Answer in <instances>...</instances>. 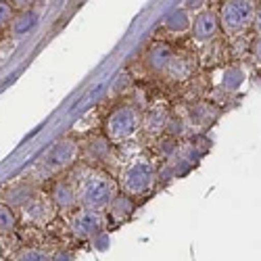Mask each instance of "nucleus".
<instances>
[{
    "mask_svg": "<svg viewBox=\"0 0 261 261\" xmlns=\"http://www.w3.org/2000/svg\"><path fill=\"white\" fill-rule=\"evenodd\" d=\"M102 226H105L102 215L100 211H94V209H84L71 220V232L80 241L94 238L98 232H102Z\"/></svg>",
    "mask_w": 261,
    "mask_h": 261,
    "instance_id": "39448f33",
    "label": "nucleus"
},
{
    "mask_svg": "<svg viewBox=\"0 0 261 261\" xmlns=\"http://www.w3.org/2000/svg\"><path fill=\"white\" fill-rule=\"evenodd\" d=\"M255 19V5L253 0H228L222 7V28L228 34L243 32Z\"/></svg>",
    "mask_w": 261,
    "mask_h": 261,
    "instance_id": "7ed1b4c3",
    "label": "nucleus"
},
{
    "mask_svg": "<svg viewBox=\"0 0 261 261\" xmlns=\"http://www.w3.org/2000/svg\"><path fill=\"white\" fill-rule=\"evenodd\" d=\"M132 211H134V201L129 194H117L111 201V205H109V213H111V217L117 222L127 220V217L132 215Z\"/></svg>",
    "mask_w": 261,
    "mask_h": 261,
    "instance_id": "ddd939ff",
    "label": "nucleus"
},
{
    "mask_svg": "<svg viewBox=\"0 0 261 261\" xmlns=\"http://www.w3.org/2000/svg\"><path fill=\"white\" fill-rule=\"evenodd\" d=\"M165 129H167V132H169L171 136H176V134H182V132H184V125H182V121H180V119H178V121H176V119H169Z\"/></svg>",
    "mask_w": 261,
    "mask_h": 261,
    "instance_id": "5701e85b",
    "label": "nucleus"
},
{
    "mask_svg": "<svg viewBox=\"0 0 261 261\" xmlns=\"http://www.w3.org/2000/svg\"><path fill=\"white\" fill-rule=\"evenodd\" d=\"M217 28H220L217 25V17L211 11H201L197 15V19H194L192 32H194V38L197 40H211V38H215Z\"/></svg>",
    "mask_w": 261,
    "mask_h": 261,
    "instance_id": "6e6552de",
    "label": "nucleus"
},
{
    "mask_svg": "<svg viewBox=\"0 0 261 261\" xmlns=\"http://www.w3.org/2000/svg\"><path fill=\"white\" fill-rule=\"evenodd\" d=\"M17 226V215L13 207L9 205H0V234H11Z\"/></svg>",
    "mask_w": 261,
    "mask_h": 261,
    "instance_id": "a211bd4d",
    "label": "nucleus"
},
{
    "mask_svg": "<svg viewBox=\"0 0 261 261\" xmlns=\"http://www.w3.org/2000/svg\"><path fill=\"white\" fill-rule=\"evenodd\" d=\"M107 153H109V142H107V140L96 138V140L88 142V157H92V159H102V157H107Z\"/></svg>",
    "mask_w": 261,
    "mask_h": 261,
    "instance_id": "aec40b11",
    "label": "nucleus"
},
{
    "mask_svg": "<svg viewBox=\"0 0 261 261\" xmlns=\"http://www.w3.org/2000/svg\"><path fill=\"white\" fill-rule=\"evenodd\" d=\"M161 150H163V155H171L173 150L178 148V144H173V140H167V142H163V146H159Z\"/></svg>",
    "mask_w": 261,
    "mask_h": 261,
    "instance_id": "393cba45",
    "label": "nucleus"
},
{
    "mask_svg": "<svg viewBox=\"0 0 261 261\" xmlns=\"http://www.w3.org/2000/svg\"><path fill=\"white\" fill-rule=\"evenodd\" d=\"M15 261H53V257L40 249H23L15 257Z\"/></svg>",
    "mask_w": 261,
    "mask_h": 261,
    "instance_id": "6ab92c4d",
    "label": "nucleus"
},
{
    "mask_svg": "<svg viewBox=\"0 0 261 261\" xmlns=\"http://www.w3.org/2000/svg\"><path fill=\"white\" fill-rule=\"evenodd\" d=\"M171 59H173V53H171V48L167 44H157L148 53V65L155 71H165L169 67Z\"/></svg>",
    "mask_w": 261,
    "mask_h": 261,
    "instance_id": "f8f14e48",
    "label": "nucleus"
},
{
    "mask_svg": "<svg viewBox=\"0 0 261 261\" xmlns=\"http://www.w3.org/2000/svg\"><path fill=\"white\" fill-rule=\"evenodd\" d=\"M163 25L171 32H186L190 28V17L184 9H173L165 15L163 19Z\"/></svg>",
    "mask_w": 261,
    "mask_h": 261,
    "instance_id": "2eb2a0df",
    "label": "nucleus"
},
{
    "mask_svg": "<svg viewBox=\"0 0 261 261\" xmlns=\"http://www.w3.org/2000/svg\"><path fill=\"white\" fill-rule=\"evenodd\" d=\"M167 121H169L167 109L161 107V105L153 107L144 115V127H146V132H150V134H161L163 129L167 127Z\"/></svg>",
    "mask_w": 261,
    "mask_h": 261,
    "instance_id": "9d476101",
    "label": "nucleus"
},
{
    "mask_svg": "<svg viewBox=\"0 0 261 261\" xmlns=\"http://www.w3.org/2000/svg\"><path fill=\"white\" fill-rule=\"evenodd\" d=\"M92 245H94V249H98V251H107L109 245H111V238H109V234L102 230V232H98V234L92 238Z\"/></svg>",
    "mask_w": 261,
    "mask_h": 261,
    "instance_id": "412c9836",
    "label": "nucleus"
},
{
    "mask_svg": "<svg viewBox=\"0 0 261 261\" xmlns=\"http://www.w3.org/2000/svg\"><path fill=\"white\" fill-rule=\"evenodd\" d=\"M253 55H255V61L261 63V36L253 42Z\"/></svg>",
    "mask_w": 261,
    "mask_h": 261,
    "instance_id": "a878e982",
    "label": "nucleus"
},
{
    "mask_svg": "<svg viewBox=\"0 0 261 261\" xmlns=\"http://www.w3.org/2000/svg\"><path fill=\"white\" fill-rule=\"evenodd\" d=\"M243 82H245V71L241 67H228L226 73H224L222 86H224L228 92H236L243 86Z\"/></svg>",
    "mask_w": 261,
    "mask_h": 261,
    "instance_id": "dca6fc26",
    "label": "nucleus"
},
{
    "mask_svg": "<svg viewBox=\"0 0 261 261\" xmlns=\"http://www.w3.org/2000/svg\"><path fill=\"white\" fill-rule=\"evenodd\" d=\"M36 23H38V17L34 11H21L11 21V32H13V36H23V34L32 32L36 28Z\"/></svg>",
    "mask_w": 261,
    "mask_h": 261,
    "instance_id": "4468645a",
    "label": "nucleus"
},
{
    "mask_svg": "<svg viewBox=\"0 0 261 261\" xmlns=\"http://www.w3.org/2000/svg\"><path fill=\"white\" fill-rule=\"evenodd\" d=\"M255 28L261 34V11H257V15H255Z\"/></svg>",
    "mask_w": 261,
    "mask_h": 261,
    "instance_id": "c756f323",
    "label": "nucleus"
},
{
    "mask_svg": "<svg viewBox=\"0 0 261 261\" xmlns=\"http://www.w3.org/2000/svg\"><path fill=\"white\" fill-rule=\"evenodd\" d=\"M115 197H117V186L105 173H90L82 182L77 192V199L84 205V209H94V211L109 207Z\"/></svg>",
    "mask_w": 261,
    "mask_h": 261,
    "instance_id": "f257e3e1",
    "label": "nucleus"
},
{
    "mask_svg": "<svg viewBox=\"0 0 261 261\" xmlns=\"http://www.w3.org/2000/svg\"><path fill=\"white\" fill-rule=\"evenodd\" d=\"M186 5H188L190 9H192V7H194V9H199V7L203 5V0H186Z\"/></svg>",
    "mask_w": 261,
    "mask_h": 261,
    "instance_id": "c85d7f7f",
    "label": "nucleus"
},
{
    "mask_svg": "<svg viewBox=\"0 0 261 261\" xmlns=\"http://www.w3.org/2000/svg\"><path fill=\"white\" fill-rule=\"evenodd\" d=\"M11 21H13V9H11V5L0 3V28L9 25Z\"/></svg>",
    "mask_w": 261,
    "mask_h": 261,
    "instance_id": "4be33fe9",
    "label": "nucleus"
},
{
    "mask_svg": "<svg viewBox=\"0 0 261 261\" xmlns=\"http://www.w3.org/2000/svg\"><path fill=\"white\" fill-rule=\"evenodd\" d=\"M50 197H53V203H55L59 209H73L75 203H77V192H75V188H73L69 182H65V180L55 184Z\"/></svg>",
    "mask_w": 261,
    "mask_h": 261,
    "instance_id": "1a4fd4ad",
    "label": "nucleus"
},
{
    "mask_svg": "<svg viewBox=\"0 0 261 261\" xmlns=\"http://www.w3.org/2000/svg\"><path fill=\"white\" fill-rule=\"evenodd\" d=\"M23 213H25V220H30L32 224H38V226H44L53 220V205L50 201L42 199V197H34L25 207H23Z\"/></svg>",
    "mask_w": 261,
    "mask_h": 261,
    "instance_id": "0eeeda50",
    "label": "nucleus"
},
{
    "mask_svg": "<svg viewBox=\"0 0 261 261\" xmlns=\"http://www.w3.org/2000/svg\"><path fill=\"white\" fill-rule=\"evenodd\" d=\"M217 113H215V107L207 105V102H199V105H194L190 109V119L194 123H205L209 119H213Z\"/></svg>",
    "mask_w": 261,
    "mask_h": 261,
    "instance_id": "f3484780",
    "label": "nucleus"
},
{
    "mask_svg": "<svg viewBox=\"0 0 261 261\" xmlns=\"http://www.w3.org/2000/svg\"><path fill=\"white\" fill-rule=\"evenodd\" d=\"M123 86H129V75H125V73L119 75V82H117V86H115V90H121Z\"/></svg>",
    "mask_w": 261,
    "mask_h": 261,
    "instance_id": "cd10ccee",
    "label": "nucleus"
},
{
    "mask_svg": "<svg viewBox=\"0 0 261 261\" xmlns=\"http://www.w3.org/2000/svg\"><path fill=\"white\" fill-rule=\"evenodd\" d=\"M0 3H3V0H0Z\"/></svg>",
    "mask_w": 261,
    "mask_h": 261,
    "instance_id": "7c9ffc66",
    "label": "nucleus"
},
{
    "mask_svg": "<svg viewBox=\"0 0 261 261\" xmlns=\"http://www.w3.org/2000/svg\"><path fill=\"white\" fill-rule=\"evenodd\" d=\"M36 197L34 194V188L32 186H28V184H19V186H13L11 190H7V194H5V201H7V205L9 207H21L23 209L32 199Z\"/></svg>",
    "mask_w": 261,
    "mask_h": 261,
    "instance_id": "9b49d317",
    "label": "nucleus"
},
{
    "mask_svg": "<svg viewBox=\"0 0 261 261\" xmlns=\"http://www.w3.org/2000/svg\"><path fill=\"white\" fill-rule=\"evenodd\" d=\"M153 184H155V167L150 161L132 163L121 178V186L129 197H140V194L148 192Z\"/></svg>",
    "mask_w": 261,
    "mask_h": 261,
    "instance_id": "20e7f679",
    "label": "nucleus"
},
{
    "mask_svg": "<svg viewBox=\"0 0 261 261\" xmlns=\"http://www.w3.org/2000/svg\"><path fill=\"white\" fill-rule=\"evenodd\" d=\"M34 5V0H13V7L15 9H23V11H30V7Z\"/></svg>",
    "mask_w": 261,
    "mask_h": 261,
    "instance_id": "b1692460",
    "label": "nucleus"
},
{
    "mask_svg": "<svg viewBox=\"0 0 261 261\" xmlns=\"http://www.w3.org/2000/svg\"><path fill=\"white\" fill-rule=\"evenodd\" d=\"M53 261H73V257H71V253H67V251H59V253L53 257Z\"/></svg>",
    "mask_w": 261,
    "mask_h": 261,
    "instance_id": "bb28decb",
    "label": "nucleus"
},
{
    "mask_svg": "<svg viewBox=\"0 0 261 261\" xmlns=\"http://www.w3.org/2000/svg\"><path fill=\"white\" fill-rule=\"evenodd\" d=\"M140 111L134 107V105H123V107H117L115 111L107 117L105 121V132H107V138L111 142H123L127 138H132L138 127H140Z\"/></svg>",
    "mask_w": 261,
    "mask_h": 261,
    "instance_id": "f03ea898",
    "label": "nucleus"
},
{
    "mask_svg": "<svg viewBox=\"0 0 261 261\" xmlns=\"http://www.w3.org/2000/svg\"><path fill=\"white\" fill-rule=\"evenodd\" d=\"M75 157H77V144L69 138H63L48 150L46 165L50 169H65L75 161Z\"/></svg>",
    "mask_w": 261,
    "mask_h": 261,
    "instance_id": "423d86ee",
    "label": "nucleus"
}]
</instances>
